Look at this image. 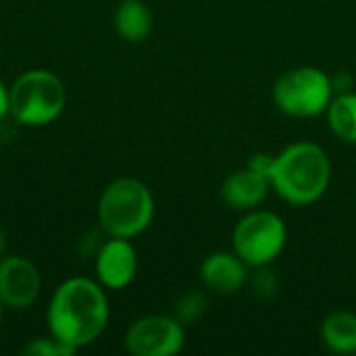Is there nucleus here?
<instances>
[{"label":"nucleus","instance_id":"f257e3e1","mask_svg":"<svg viewBox=\"0 0 356 356\" xmlns=\"http://www.w3.org/2000/svg\"><path fill=\"white\" fill-rule=\"evenodd\" d=\"M111 307L104 288L88 277H69L52 294L46 323L50 336L75 353L94 344L108 325Z\"/></svg>","mask_w":356,"mask_h":356},{"label":"nucleus","instance_id":"7ed1b4c3","mask_svg":"<svg viewBox=\"0 0 356 356\" xmlns=\"http://www.w3.org/2000/svg\"><path fill=\"white\" fill-rule=\"evenodd\" d=\"M154 219V198L146 184L134 177L111 181L98 198V221L108 238L131 240Z\"/></svg>","mask_w":356,"mask_h":356},{"label":"nucleus","instance_id":"9d476101","mask_svg":"<svg viewBox=\"0 0 356 356\" xmlns=\"http://www.w3.org/2000/svg\"><path fill=\"white\" fill-rule=\"evenodd\" d=\"M202 284L215 294H236L248 282V265L236 252H213L200 267Z\"/></svg>","mask_w":356,"mask_h":356},{"label":"nucleus","instance_id":"9b49d317","mask_svg":"<svg viewBox=\"0 0 356 356\" xmlns=\"http://www.w3.org/2000/svg\"><path fill=\"white\" fill-rule=\"evenodd\" d=\"M271 179L248 165L227 175L221 186V198L234 211H254L267 198Z\"/></svg>","mask_w":356,"mask_h":356},{"label":"nucleus","instance_id":"6e6552de","mask_svg":"<svg viewBox=\"0 0 356 356\" xmlns=\"http://www.w3.org/2000/svg\"><path fill=\"white\" fill-rule=\"evenodd\" d=\"M42 290L38 267L25 257H0V302L4 309L23 311L31 307Z\"/></svg>","mask_w":356,"mask_h":356},{"label":"nucleus","instance_id":"aec40b11","mask_svg":"<svg viewBox=\"0 0 356 356\" xmlns=\"http://www.w3.org/2000/svg\"><path fill=\"white\" fill-rule=\"evenodd\" d=\"M2 309H4V305L0 302V323H2Z\"/></svg>","mask_w":356,"mask_h":356},{"label":"nucleus","instance_id":"0eeeda50","mask_svg":"<svg viewBox=\"0 0 356 356\" xmlns=\"http://www.w3.org/2000/svg\"><path fill=\"white\" fill-rule=\"evenodd\" d=\"M186 344L184 323L167 315L134 321L125 334V348L134 356H175Z\"/></svg>","mask_w":356,"mask_h":356},{"label":"nucleus","instance_id":"f3484780","mask_svg":"<svg viewBox=\"0 0 356 356\" xmlns=\"http://www.w3.org/2000/svg\"><path fill=\"white\" fill-rule=\"evenodd\" d=\"M273 163H275V156L265 154V152H257V154H252V156H250L248 167H250V169H254V171H259V173H263V175H267V177L271 179Z\"/></svg>","mask_w":356,"mask_h":356},{"label":"nucleus","instance_id":"dca6fc26","mask_svg":"<svg viewBox=\"0 0 356 356\" xmlns=\"http://www.w3.org/2000/svg\"><path fill=\"white\" fill-rule=\"evenodd\" d=\"M207 311V300L202 294L198 292H192V294H186L179 298L177 302V309H175V319L181 321L184 325L186 323H194L196 319L202 317V313Z\"/></svg>","mask_w":356,"mask_h":356},{"label":"nucleus","instance_id":"f8f14e48","mask_svg":"<svg viewBox=\"0 0 356 356\" xmlns=\"http://www.w3.org/2000/svg\"><path fill=\"white\" fill-rule=\"evenodd\" d=\"M115 29L117 33L131 44L144 42L154 27L152 10L142 0H123L115 10Z\"/></svg>","mask_w":356,"mask_h":356},{"label":"nucleus","instance_id":"4468645a","mask_svg":"<svg viewBox=\"0 0 356 356\" xmlns=\"http://www.w3.org/2000/svg\"><path fill=\"white\" fill-rule=\"evenodd\" d=\"M325 115L332 131L340 140L356 144V92H342L332 98Z\"/></svg>","mask_w":356,"mask_h":356},{"label":"nucleus","instance_id":"39448f33","mask_svg":"<svg viewBox=\"0 0 356 356\" xmlns=\"http://www.w3.org/2000/svg\"><path fill=\"white\" fill-rule=\"evenodd\" d=\"M334 98L332 77L317 67H296L277 77L273 100L288 117H317L327 111Z\"/></svg>","mask_w":356,"mask_h":356},{"label":"nucleus","instance_id":"2eb2a0df","mask_svg":"<svg viewBox=\"0 0 356 356\" xmlns=\"http://www.w3.org/2000/svg\"><path fill=\"white\" fill-rule=\"evenodd\" d=\"M25 356H71L75 355L73 348H69L67 344L58 342L54 336L48 338H33L31 342L25 344L23 348Z\"/></svg>","mask_w":356,"mask_h":356},{"label":"nucleus","instance_id":"423d86ee","mask_svg":"<svg viewBox=\"0 0 356 356\" xmlns=\"http://www.w3.org/2000/svg\"><path fill=\"white\" fill-rule=\"evenodd\" d=\"M234 252L248 265L263 269L271 265L286 248L288 227L271 211H248L234 229Z\"/></svg>","mask_w":356,"mask_h":356},{"label":"nucleus","instance_id":"6ab92c4d","mask_svg":"<svg viewBox=\"0 0 356 356\" xmlns=\"http://www.w3.org/2000/svg\"><path fill=\"white\" fill-rule=\"evenodd\" d=\"M4 250H6V234L0 227V257H4Z\"/></svg>","mask_w":356,"mask_h":356},{"label":"nucleus","instance_id":"20e7f679","mask_svg":"<svg viewBox=\"0 0 356 356\" xmlns=\"http://www.w3.org/2000/svg\"><path fill=\"white\" fill-rule=\"evenodd\" d=\"M67 106V90L48 69H29L10 86V115L25 127L54 123Z\"/></svg>","mask_w":356,"mask_h":356},{"label":"nucleus","instance_id":"ddd939ff","mask_svg":"<svg viewBox=\"0 0 356 356\" xmlns=\"http://www.w3.org/2000/svg\"><path fill=\"white\" fill-rule=\"evenodd\" d=\"M323 344L336 355H356V313L336 311L321 325Z\"/></svg>","mask_w":356,"mask_h":356},{"label":"nucleus","instance_id":"1a4fd4ad","mask_svg":"<svg viewBox=\"0 0 356 356\" xmlns=\"http://www.w3.org/2000/svg\"><path fill=\"white\" fill-rule=\"evenodd\" d=\"M94 267L98 284L102 288L123 290L136 280L138 273L136 248L125 238H111L100 246Z\"/></svg>","mask_w":356,"mask_h":356},{"label":"nucleus","instance_id":"f03ea898","mask_svg":"<svg viewBox=\"0 0 356 356\" xmlns=\"http://www.w3.org/2000/svg\"><path fill=\"white\" fill-rule=\"evenodd\" d=\"M330 181V156L313 142H296L275 156L271 186L290 204L305 207L317 202L327 192Z\"/></svg>","mask_w":356,"mask_h":356},{"label":"nucleus","instance_id":"a211bd4d","mask_svg":"<svg viewBox=\"0 0 356 356\" xmlns=\"http://www.w3.org/2000/svg\"><path fill=\"white\" fill-rule=\"evenodd\" d=\"M10 115V88L0 81V119Z\"/></svg>","mask_w":356,"mask_h":356}]
</instances>
